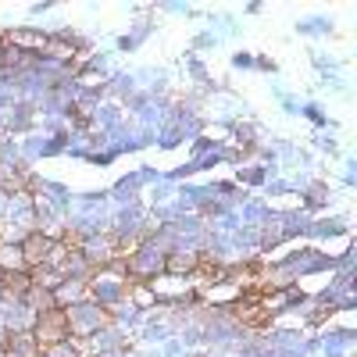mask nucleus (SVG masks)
<instances>
[{
    "label": "nucleus",
    "mask_w": 357,
    "mask_h": 357,
    "mask_svg": "<svg viewBox=\"0 0 357 357\" xmlns=\"http://www.w3.org/2000/svg\"><path fill=\"white\" fill-rule=\"evenodd\" d=\"M107 357H136L132 350H114V354H107Z\"/></svg>",
    "instance_id": "nucleus-11"
},
{
    "label": "nucleus",
    "mask_w": 357,
    "mask_h": 357,
    "mask_svg": "<svg viewBox=\"0 0 357 357\" xmlns=\"http://www.w3.org/2000/svg\"><path fill=\"white\" fill-rule=\"evenodd\" d=\"M172 336H175V329H172V321H168L165 314H146L143 325H139V340H143L146 347H161V343L172 340Z\"/></svg>",
    "instance_id": "nucleus-5"
},
{
    "label": "nucleus",
    "mask_w": 357,
    "mask_h": 357,
    "mask_svg": "<svg viewBox=\"0 0 357 357\" xmlns=\"http://www.w3.org/2000/svg\"><path fill=\"white\" fill-rule=\"evenodd\" d=\"M158 357H190V350L172 336V340H165V343L158 347Z\"/></svg>",
    "instance_id": "nucleus-9"
},
{
    "label": "nucleus",
    "mask_w": 357,
    "mask_h": 357,
    "mask_svg": "<svg viewBox=\"0 0 357 357\" xmlns=\"http://www.w3.org/2000/svg\"><path fill=\"white\" fill-rule=\"evenodd\" d=\"M347 232V218H321L307 225V236H318V240H333V236Z\"/></svg>",
    "instance_id": "nucleus-7"
},
{
    "label": "nucleus",
    "mask_w": 357,
    "mask_h": 357,
    "mask_svg": "<svg viewBox=\"0 0 357 357\" xmlns=\"http://www.w3.org/2000/svg\"><path fill=\"white\" fill-rule=\"evenodd\" d=\"M33 336H36V343H40V347H54V343L72 340V329H68V314H65V307H54V311L36 314V329H33Z\"/></svg>",
    "instance_id": "nucleus-2"
},
{
    "label": "nucleus",
    "mask_w": 357,
    "mask_h": 357,
    "mask_svg": "<svg viewBox=\"0 0 357 357\" xmlns=\"http://www.w3.org/2000/svg\"><path fill=\"white\" fill-rule=\"evenodd\" d=\"M65 314H68L72 336H79V340H86L89 333H97L100 325L107 321V311H104L100 304H93L89 296H82V301H75L72 307H65Z\"/></svg>",
    "instance_id": "nucleus-1"
},
{
    "label": "nucleus",
    "mask_w": 357,
    "mask_h": 357,
    "mask_svg": "<svg viewBox=\"0 0 357 357\" xmlns=\"http://www.w3.org/2000/svg\"><path fill=\"white\" fill-rule=\"evenodd\" d=\"M89 301L100 304V307H118L126 301V279H118V275H104L100 279H89Z\"/></svg>",
    "instance_id": "nucleus-3"
},
{
    "label": "nucleus",
    "mask_w": 357,
    "mask_h": 357,
    "mask_svg": "<svg viewBox=\"0 0 357 357\" xmlns=\"http://www.w3.org/2000/svg\"><path fill=\"white\" fill-rule=\"evenodd\" d=\"M318 343H321V357H350L354 329H325Z\"/></svg>",
    "instance_id": "nucleus-6"
},
{
    "label": "nucleus",
    "mask_w": 357,
    "mask_h": 357,
    "mask_svg": "<svg viewBox=\"0 0 357 357\" xmlns=\"http://www.w3.org/2000/svg\"><path fill=\"white\" fill-rule=\"evenodd\" d=\"M232 65H236V68H250L254 61H250V54H236V57H232Z\"/></svg>",
    "instance_id": "nucleus-10"
},
{
    "label": "nucleus",
    "mask_w": 357,
    "mask_h": 357,
    "mask_svg": "<svg viewBox=\"0 0 357 357\" xmlns=\"http://www.w3.org/2000/svg\"><path fill=\"white\" fill-rule=\"evenodd\" d=\"M296 29H301L304 36H321V33H333V25L325 22V18H307V22H301Z\"/></svg>",
    "instance_id": "nucleus-8"
},
{
    "label": "nucleus",
    "mask_w": 357,
    "mask_h": 357,
    "mask_svg": "<svg viewBox=\"0 0 357 357\" xmlns=\"http://www.w3.org/2000/svg\"><path fill=\"white\" fill-rule=\"evenodd\" d=\"M0 350H4V357H36L40 343H36L33 329H18V333H4Z\"/></svg>",
    "instance_id": "nucleus-4"
}]
</instances>
